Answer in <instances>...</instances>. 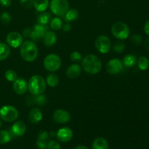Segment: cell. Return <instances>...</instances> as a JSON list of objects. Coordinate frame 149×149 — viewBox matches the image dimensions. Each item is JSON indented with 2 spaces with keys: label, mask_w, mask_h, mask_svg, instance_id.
<instances>
[{
  "label": "cell",
  "mask_w": 149,
  "mask_h": 149,
  "mask_svg": "<svg viewBox=\"0 0 149 149\" xmlns=\"http://www.w3.org/2000/svg\"><path fill=\"white\" fill-rule=\"evenodd\" d=\"M81 67L89 74H97L102 68V63L100 58L95 55H87L81 61Z\"/></svg>",
  "instance_id": "obj_1"
},
{
  "label": "cell",
  "mask_w": 149,
  "mask_h": 149,
  "mask_svg": "<svg viewBox=\"0 0 149 149\" xmlns=\"http://www.w3.org/2000/svg\"><path fill=\"white\" fill-rule=\"evenodd\" d=\"M20 53L24 61L27 62H33L38 56L37 46L33 41H26L20 46Z\"/></svg>",
  "instance_id": "obj_2"
},
{
  "label": "cell",
  "mask_w": 149,
  "mask_h": 149,
  "mask_svg": "<svg viewBox=\"0 0 149 149\" xmlns=\"http://www.w3.org/2000/svg\"><path fill=\"white\" fill-rule=\"evenodd\" d=\"M46 81L40 75L33 76L28 82V90L33 95L42 94L46 90Z\"/></svg>",
  "instance_id": "obj_3"
},
{
  "label": "cell",
  "mask_w": 149,
  "mask_h": 149,
  "mask_svg": "<svg viewBox=\"0 0 149 149\" xmlns=\"http://www.w3.org/2000/svg\"><path fill=\"white\" fill-rule=\"evenodd\" d=\"M111 33L116 39L125 40L130 35L129 26L123 21H116L112 26Z\"/></svg>",
  "instance_id": "obj_4"
},
{
  "label": "cell",
  "mask_w": 149,
  "mask_h": 149,
  "mask_svg": "<svg viewBox=\"0 0 149 149\" xmlns=\"http://www.w3.org/2000/svg\"><path fill=\"white\" fill-rule=\"evenodd\" d=\"M44 67L45 69L50 72L57 71L61 66V59L56 54H49L44 59Z\"/></svg>",
  "instance_id": "obj_5"
},
{
  "label": "cell",
  "mask_w": 149,
  "mask_h": 149,
  "mask_svg": "<svg viewBox=\"0 0 149 149\" xmlns=\"http://www.w3.org/2000/svg\"><path fill=\"white\" fill-rule=\"evenodd\" d=\"M49 7L54 15L62 17L69 10V2L68 0H51Z\"/></svg>",
  "instance_id": "obj_6"
},
{
  "label": "cell",
  "mask_w": 149,
  "mask_h": 149,
  "mask_svg": "<svg viewBox=\"0 0 149 149\" xmlns=\"http://www.w3.org/2000/svg\"><path fill=\"white\" fill-rule=\"evenodd\" d=\"M18 118V111L14 106L6 105L0 109V119L5 122H13Z\"/></svg>",
  "instance_id": "obj_7"
},
{
  "label": "cell",
  "mask_w": 149,
  "mask_h": 149,
  "mask_svg": "<svg viewBox=\"0 0 149 149\" xmlns=\"http://www.w3.org/2000/svg\"><path fill=\"white\" fill-rule=\"evenodd\" d=\"M95 47L100 53L106 54L110 51L111 42L108 36L100 35L95 40Z\"/></svg>",
  "instance_id": "obj_8"
},
{
  "label": "cell",
  "mask_w": 149,
  "mask_h": 149,
  "mask_svg": "<svg viewBox=\"0 0 149 149\" xmlns=\"http://www.w3.org/2000/svg\"><path fill=\"white\" fill-rule=\"evenodd\" d=\"M122 68H123L122 61H121L118 58H113V59L110 60L106 65V71L111 75L120 73Z\"/></svg>",
  "instance_id": "obj_9"
},
{
  "label": "cell",
  "mask_w": 149,
  "mask_h": 149,
  "mask_svg": "<svg viewBox=\"0 0 149 149\" xmlns=\"http://www.w3.org/2000/svg\"><path fill=\"white\" fill-rule=\"evenodd\" d=\"M6 41L9 46L13 48H17L23 43V36L17 31H12L7 34Z\"/></svg>",
  "instance_id": "obj_10"
},
{
  "label": "cell",
  "mask_w": 149,
  "mask_h": 149,
  "mask_svg": "<svg viewBox=\"0 0 149 149\" xmlns=\"http://www.w3.org/2000/svg\"><path fill=\"white\" fill-rule=\"evenodd\" d=\"M47 25H41L39 23L35 25L33 29L31 30V33L30 38L31 39V40L34 42L42 39L43 36H45V33L47 31Z\"/></svg>",
  "instance_id": "obj_11"
},
{
  "label": "cell",
  "mask_w": 149,
  "mask_h": 149,
  "mask_svg": "<svg viewBox=\"0 0 149 149\" xmlns=\"http://www.w3.org/2000/svg\"><path fill=\"white\" fill-rule=\"evenodd\" d=\"M71 114L63 109H57L52 114V119L58 124H66L71 120Z\"/></svg>",
  "instance_id": "obj_12"
},
{
  "label": "cell",
  "mask_w": 149,
  "mask_h": 149,
  "mask_svg": "<svg viewBox=\"0 0 149 149\" xmlns=\"http://www.w3.org/2000/svg\"><path fill=\"white\" fill-rule=\"evenodd\" d=\"M13 90L17 95H23L28 90V82L25 79L17 78L13 81Z\"/></svg>",
  "instance_id": "obj_13"
},
{
  "label": "cell",
  "mask_w": 149,
  "mask_h": 149,
  "mask_svg": "<svg viewBox=\"0 0 149 149\" xmlns=\"http://www.w3.org/2000/svg\"><path fill=\"white\" fill-rule=\"evenodd\" d=\"M26 132V125L22 121H17L15 122L10 129V134L15 137H20Z\"/></svg>",
  "instance_id": "obj_14"
},
{
  "label": "cell",
  "mask_w": 149,
  "mask_h": 149,
  "mask_svg": "<svg viewBox=\"0 0 149 149\" xmlns=\"http://www.w3.org/2000/svg\"><path fill=\"white\" fill-rule=\"evenodd\" d=\"M57 138L63 143H67L73 138V131L69 127H62L58 130L56 133Z\"/></svg>",
  "instance_id": "obj_15"
},
{
  "label": "cell",
  "mask_w": 149,
  "mask_h": 149,
  "mask_svg": "<svg viewBox=\"0 0 149 149\" xmlns=\"http://www.w3.org/2000/svg\"><path fill=\"white\" fill-rule=\"evenodd\" d=\"M81 73V67L79 64L74 63L70 65L69 67H68L65 74H66L67 77H68L71 79H76L79 77Z\"/></svg>",
  "instance_id": "obj_16"
},
{
  "label": "cell",
  "mask_w": 149,
  "mask_h": 149,
  "mask_svg": "<svg viewBox=\"0 0 149 149\" xmlns=\"http://www.w3.org/2000/svg\"><path fill=\"white\" fill-rule=\"evenodd\" d=\"M42 113L40 109L38 108H34V109H31L29 112V120L31 123L32 124H38L42 121Z\"/></svg>",
  "instance_id": "obj_17"
},
{
  "label": "cell",
  "mask_w": 149,
  "mask_h": 149,
  "mask_svg": "<svg viewBox=\"0 0 149 149\" xmlns=\"http://www.w3.org/2000/svg\"><path fill=\"white\" fill-rule=\"evenodd\" d=\"M43 43L46 47H52L57 42V34L54 31H47L43 36Z\"/></svg>",
  "instance_id": "obj_18"
},
{
  "label": "cell",
  "mask_w": 149,
  "mask_h": 149,
  "mask_svg": "<svg viewBox=\"0 0 149 149\" xmlns=\"http://www.w3.org/2000/svg\"><path fill=\"white\" fill-rule=\"evenodd\" d=\"M62 17L66 23H71L78 19L79 12L77 9H70Z\"/></svg>",
  "instance_id": "obj_19"
},
{
  "label": "cell",
  "mask_w": 149,
  "mask_h": 149,
  "mask_svg": "<svg viewBox=\"0 0 149 149\" xmlns=\"http://www.w3.org/2000/svg\"><path fill=\"white\" fill-rule=\"evenodd\" d=\"M49 5V0H33V6L38 12L45 11Z\"/></svg>",
  "instance_id": "obj_20"
},
{
  "label": "cell",
  "mask_w": 149,
  "mask_h": 149,
  "mask_svg": "<svg viewBox=\"0 0 149 149\" xmlns=\"http://www.w3.org/2000/svg\"><path fill=\"white\" fill-rule=\"evenodd\" d=\"M93 149H109V143L105 138H97L93 141Z\"/></svg>",
  "instance_id": "obj_21"
},
{
  "label": "cell",
  "mask_w": 149,
  "mask_h": 149,
  "mask_svg": "<svg viewBox=\"0 0 149 149\" xmlns=\"http://www.w3.org/2000/svg\"><path fill=\"white\" fill-rule=\"evenodd\" d=\"M11 50L9 45L0 42V61H4L10 55Z\"/></svg>",
  "instance_id": "obj_22"
},
{
  "label": "cell",
  "mask_w": 149,
  "mask_h": 149,
  "mask_svg": "<svg viewBox=\"0 0 149 149\" xmlns=\"http://www.w3.org/2000/svg\"><path fill=\"white\" fill-rule=\"evenodd\" d=\"M37 22L39 24L41 25H47L52 20V16L50 13L48 12H42L41 14L37 16Z\"/></svg>",
  "instance_id": "obj_23"
},
{
  "label": "cell",
  "mask_w": 149,
  "mask_h": 149,
  "mask_svg": "<svg viewBox=\"0 0 149 149\" xmlns=\"http://www.w3.org/2000/svg\"><path fill=\"white\" fill-rule=\"evenodd\" d=\"M45 81L48 86H49L50 87H55L56 86H58V83H59V78L57 74H54V73H50L47 76Z\"/></svg>",
  "instance_id": "obj_24"
},
{
  "label": "cell",
  "mask_w": 149,
  "mask_h": 149,
  "mask_svg": "<svg viewBox=\"0 0 149 149\" xmlns=\"http://www.w3.org/2000/svg\"><path fill=\"white\" fill-rule=\"evenodd\" d=\"M136 58L133 55L129 54V55H127L124 57L122 63H123V65H125L127 68H131V67L135 65V64L136 63Z\"/></svg>",
  "instance_id": "obj_25"
},
{
  "label": "cell",
  "mask_w": 149,
  "mask_h": 149,
  "mask_svg": "<svg viewBox=\"0 0 149 149\" xmlns=\"http://www.w3.org/2000/svg\"><path fill=\"white\" fill-rule=\"evenodd\" d=\"M12 135L7 130H0V144H6L10 141Z\"/></svg>",
  "instance_id": "obj_26"
},
{
  "label": "cell",
  "mask_w": 149,
  "mask_h": 149,
  "mask_svg": "<svg viewBox=\"0 0 149 149\" xmlns=\"http://www.w3.org/2000/svg\"><path fill=\"white\" fill-rule=\"evenodd\" d=\"M138 68L142 71H146L148 69L149 66V61L146 57L141 56L138 58Z\"/></svg>",
  "instance_id": "obj_27"
},
{
  "label": "cell",
  "mask_w": 149,
  "mask_h": 149,
  "mask_svg": "<svg viewBox=\"0 0 149 149\" xmlns=\"http://www.w3.org/2000/svg\"><path fill=\"white\" fill-rule=\"evenodd\" d=\"M50 27L55 31L60 30L63 27L62 20L58 17L52 18L50 21Z\"/></svg>",
  "instance_id": "obj_28"
},
{
  "label": "cell",
  "mask_w": 149,
  "mask_h": 149,
  "mask_svg": "<svg viewBox=\"0 0 149 149\" xmlns=\"http://www.w3.org/2000/svg\"><path fill=\"white\" fill-rule=\"evenodd\" d=\"M33 98L32 99L33 102H34L37 106H44L47 103V97L44 95L40 94L38 95H35V97H33Z\"/></svg>",
  "instance_id": "obj_29"
},
{
  "label": "cell",
  "mask_w": 149,
  "mask_h": 149,
  "mask_svg": "<svg viewBox=\"0 0 149 149\" xmlns=\"http://www.w3.org/2000/svg\"><path fill=\"white\" fill-rule=\"evenodd\" d=\"M4 77H5L6 79L8 81H12L13 82L14 81H15L17 78V74L15 71L13 70H7L6 71L5 74H4Z\"/></svg>",
  "instance_id": "obj_30"
},
{
  "label": "cell",
  "mask_w": 149,
  "mask_h": 149,
  "mask_svg": "<svg viewBox=\"0 0 149 149\" xmlns=\"http://www.w3.org/2000/svg\"><path fill=\"white\" fill-rule=\"evenodd\" d=\"M70 58L72 62L79 63L80 61H82V55L80 52H77V51H74L70 55Z\"/></svg>",
  "instance_id": "obj_31"
},
{
  "label": "cell",
  "mask_w": 149,
  "mask_h": 149,
  "mask_svg": "<svg viewBox=\"0 0 149 149\" xmlns=\"http://www.w3.org/2000/svg\"><path fill=\"white\" fill-rule=\"evenodd\" d=\"M113 50L117 53H121L123 52L125 49V44L122 42H115L113 46Z\"/></svg>",
  "instance_id": "obj_32"
},
{
  "label": "cell",
  "mask_w": 149,
  "mask_h": 149,
  "mask_svg": "<svg viewBox=\"0 0 149 149\" xmlns=\"http://www.w3.org/2000/svg\"><path fill=\"white\" fill-rule=\"evenodd\" d=\"M0 20L2 22V23L7 25L11 21V15H10V13H7V12H4L0 15Z\"/></svg>",
  "instance_id": "obj_33"
},
{
  "label": "cell",
  "mask_w": 149,
  "mask_h": 149,
  "mask_svg": "<svg viewBox=\"0 0 149 149\" xmlns=\"http://www.w3.org/2000/svg\"><path fill=\"white\" fill-rule=\"evenodd\" d=\"M47 149H61V145L55 141H49L47 144Z\"/></svg>",
  "instance_id": "obj_34"
},
{
  "label": "cell",
  "mask_w": 149,
  "mask_h": 149,
  "mask_svg": "<svg viewBox=\"0 0 149 149\" xmlns=\"http://www.w3.org/2000/svg\"><path fill=\"white\" fill-rule=\"evenodd\" d=\"M20 3L25 9H31L33 7V0H20Z\"/></svg>",
  "instance_id": "obj_35"
},
{
  "label": "cell",
  "mask_w": 149,
  "mask_h": 149,
  "mask_svg": "<svg viewBox=\"0 0 149 149\" xmlns=\"http://www.w3.org/2000/svg\"><path fill=\"white\" fill-rule=\"evenodd\" d=\"M130 40L134 45H141V42H142V37H141V35L138 34H135L133 36H131Z\"/></svg>",
  "instance_id": "obj_36"
},
{
  "label": "cell",
  "mask_w": 149,
  "mask_h": 149,
  "mask_svg": "<svg viewBox=\"0 0 149 149\" xmlns=\"http://www.w3.org/2000/svg\"><path fill=\"white\" fill-rule=\"evenodd\" d=\"M49 134H48V132L47 131L42 130L41 132H39V134H38V139L47 141L49 139Z\"/></svg>",
  "instance_id": "obj_37"
},
{
  "label": "cell",
  "mask_w": 149,
  "mask_h": 149,
  "mask_svg": "<svg viewBox=\"0 0 149 149\" xmlns=\"http://www.w3.org/2000/svg\"><path fill=\"white\" fill-rule=\"evenodd\" d=\"M47 141H42V140L37 139L36 141V146L39 149H46L47 148Z\"/></svg>",
  "instance_id": "obj_38"
},
{
  "label": "cell",
  "mask_w": 149,
  "mask_h": 149,
  "mask_svg": "<svg viewBox=\"0 0 149 149\" xmlns=\"http://www.w3.org/2000/svg\"><path fill=\"white\" fill-rule=\"evenodd\" d=\"M0 4L4 7H9L12 4V0H0Z\"/></svg>",
  "instance_id": "obj_39"
},
{
  "label": "cell",
  "mask_w": 149,
  "mask_h": 149,
  "mask_svg": "<svg viewBox=\"0 0 149 149\" xmlns=\"http://www.w3.org/2000/svg\"><path fill=\"white\" fill-rule=\"evenodd\" d=\"M31 33V29H28V28H26V29H25L24 30H23V36H24L26 38L30 37Z\"/></svg>",
  "instance_id": "obj_40"
},
{
  "label": "cell",
  "mask_w": 149,
  "mask_h": 149,
  "mask_svg": "<svg viewBox=\"0 0 149 149\" xmlns=\"http://www.w3.org/2000/svg\"><path fill=\"white\" fill-rule=\"evenodd\" d=\"M144 31L149 36V20H147L144 25Z\"/></svg>",
  "instance_id": "obj_41"
},
{
  "label": "cell",
  "mask_w": 149,
  "mask_h": 149,
  "mask_svg": "<svg viewBox=\"0 0 149 149\" xmlns=\"http://www.w3.org/2000/svg\"><path fill=\"white\" fill-rule=\"evenodd\" d=\"M71 24L70 23H66L65 24L63 25V29L64 31H68L71 30Z\"/></svg>",
  "instance_id": "obj_42"
},
{
  "label": "cell",
  "mask_w": 149,
  "mask_h": 149,
  "mask_svg": "<svg viewBox=\"0 0 149 149\" xmlns=\"http://www.w3.org/2000/svg\"><path fill=\"white\" fill-rule=\"evenodd\" d=\"M74 149H89V148H87V147H86L85 146L80 145V146H77L75 147Z\"/></svg>",
  "instance_id": "obj_43"
},
{
  "label": "cell",
  "mask_w": 149,
  "mask_h": 149,
  "mask_svg": "<svg viewBox=\"0 0 149 149\" xmlns=\"http://www.w3.org/2000/svg\"><path fill=\"white\" fill-rule=\"evenodd\" d=\"M145 45H146V47L149 49V39H148L146 41Z\"/></svg>",
  "instance_id": "obj_44"
},
{
  "label": "cell",
  "mask_w": 149,
  "mask_h": 149,
  "mask_svg": "<svg viewBox=\"0 0 149 149\" xmlns=\"http://www.w3.org/2000/svg\"><path fill=\"white\" fill-rule=\"evenodd\" d=\"M1 125H2V123H1V119H0V128H1Z\"/></svg>",
  "instance_id": "obj_45"
}]
</instances>
